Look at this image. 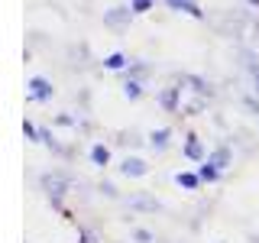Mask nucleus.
I'll list each match as a JSON object with an SVG mask.
<instances>
[{
  "instance_id": "obj_1",
  "label": "nucleus",
  "mask_w": 259,
  "mask_h": 243,
  "mask_svg": "<svg viewBox=\"0 0 259 243\" xmlns=\"http://www.w3.org/2000/svg\"><path fill=\"white\" fill-rule=\"evenodd\" d=\"M32 97H36V101H46L49 94H52V88H49V81L46 78H32Z\"/></svg>"
},
{
  "instance_id": "obj_2",
  "label": "nucleus",
  "mask_w": 259,
  "mask_h": 243,
  "mask_svg": "<svg viewBox=\"0 0 259 243\" xmlns=\"http://www.w3.org/2000/svg\"><path fill=\"white\" fill-rule=\"evenodd\" d=\"M168 7H175V10H185V13H191V16H201V7L194 4V0H165Z\"/></svg>"
},
{
  "instance_id": "obj_3",
  "label": "nucleus",
  "mask_w": 259,
  "mask_h": 243,
  "mask_svg": "<svg viewBox=\"0 0 259 243\" xmlns=\"http://www.w3.org/2000/svg\"><path fill=\"white\" fill-rule=\"evenodd\" d=\"M123 172H126V175H143L146 166H143L140 159H126V162H123Z\"/></svg>"
},
{
  "instance_id": "obj_4",
  "label": "nucleus",
  "mask_w": 259,
  "mask_h": 243,
  "mask_svg": "<svg viewBox=\"0 0 259 243\" xmlns=\"http://www.w3.org/2000/svg\"><path fill=\"white\" fill-rule=\"evenodd\" d=\"M91 159L97 162V166H107V149H104V146H94V149H91Z\"/></svg>"
},
{
  "instance_id": "obj_5",
  "label": "nucleus",
  "mask_w": 259,
  "mask_h": 243,
  "mask_svg": "<svg viewBox=\"0 0 259 243\" xmlns=\"http://www.w3.org/2000/svg\"><path fill=\"white\" fill-rule=\"evenodd\" d=\"M201 178H207V182H214V178H217V169H214V162H207V166L201 169Z\"/></svg>"
},
{
  "instance_id": "obj_6",
  "label": "nucleus",
  "mask_w": 259,
  "mask_h": 243,
  "mask_svg": "<svg viewBox=\"0 0 259 243\" xmlns=\"http://www.w3.org/2000/svg\"><path fill=\"white\" fill-rule=\"evenodd\" d=\"M178 185H185V188H194V185H198V178H194V175H178Z\"/></svg>"
},
{
  "instance_id": "obj_7",
  "label": "nucleus",
  "mask_w": 259,
  "mask_h": 243,
  "mask_svg": "<svg viewBox=\"0 0 259 243\" xmlns=\"http://www.w3.org/2000/svg\"><path fill=\"white\" fill-rule=\"evenodd\" d=\"M107 68H123V55H110V59H107Z\"/></svg>"
},
{
  "instance_id": "obj_8",
  "label": "nucleus",
  "mask_w": 259,
  "mask_h": 243,
  "mask_svg": "<svg viewBox=\"0 0 259 243\" xmlns=\"http://www.w3.org/2000/svg\"><path fill=\"white\" fill-rule=\"evenodd\" d=\"M188 156H191V159H198V156H201V146H198V140H191V143H188Z\"/></svg>"
},
{
  "instance_id": "obj_9",
  "label": "nucleus",
  "mask_w": 259,
  "mask_h": 243,
  "mask_svg": "<svg viewBox=\"0 0 259 243\" xmlns=\"http://www.w3.org/2000/svg\"><path fill=\"white\" fill-rule=\"evenodd\" d=\"M165 130H159V133H152V143H156V146H165Z\"/></svg>"
},
{
  "instance_id": "obj_10",
  "label": "nucleus",
  "mask_w": 259,
  "mask_h": 243,
  "mask_svg": "<svg viewBox=\"0 0 259 243\" xmlns=\"http://www.w3.org/2000/svg\"><path fill=\"white\" fill-rule=\"evenodd\" d=\"M126 94L130 97H140V85H136V81H130V85H126Z\"/></svg>"
},
{
  "instance_id": "obj_11",
  "label": "nucleus",
  "mask_w": 259,
  "mask_h": 243,
  "mask_svg": "<svg viewBox=\"0 0 259 243\" xmlns=\"http://www.w3.org/2000/svg\"><path fill=\"white\" fill-rule=\"evenodd\" d=\"M133 7H136V13H143V10H149V0H136Z\"/></svg>"
},
{
  "instance_id": "obj_12",
  "label": "nucleus",
  "mask_w": 259,
  "mask_h": 243,
  "mask_svg": "<svg viewBox=\"0 0 259 243\" xmlns=\"http://www.w3.org/2000/svg\"><path fill=\"white\" fill-rule=\"evenodd\" d=\"M249 4H259V0H249Z\"/></svg>"
}]
</instances>
